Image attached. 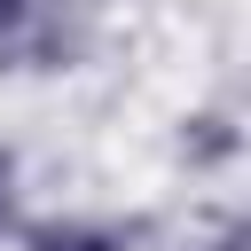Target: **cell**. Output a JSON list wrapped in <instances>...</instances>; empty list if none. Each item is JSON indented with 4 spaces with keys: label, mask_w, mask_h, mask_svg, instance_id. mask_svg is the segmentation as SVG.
Listing matches in <instances>:
<instances>
[{
    "label": "cell",
    "mask_w": 251,
    "mask_h": 251,
    "mask_svg": "<svg viewBox=\"0 0 251 251\" xmlns=\"http://www.w3.org/2000/svg\"><path fill=\"white\" fill-rule=\"evenodd\" d=\"M0 63L8 71H71V31L55 0H0Z\"/></svg>",
    "instance_id": "6da1fadb"
},
{
    "label": "cell",
    "mask_w": 251,
    "mask_h": 251,
    "mask_svg": "<svg viewBox=\"0 0 251 251\" xmlns=\"http://www.w3.org/2000/svg\"><path fill=\"white\" fill-rule=\"evenodd\" d=\"M180 251H251V235H243V220H235V212H212Z\"/></svg>",
    "instance_id": "3957f363"
},
{
    "label": "cell",
    "mask_w": 251,
    "mask_h": 251,
    "mask_svg": "<svg viewBox=\"0 0 251 251\" xmlns=\"http://www.w3.org/2000/svg\"><path fill=\"white\" fill-rule=\"evenodd\" d=\"M24 251H133L126 220H94V212H55L24 227Z\"/></svg>",
    "instance_id": "7a4b0ae2"
},
{
    "label": "cell",
    "mask_w": 251,
    "mask_h": 251,
    "mask_svg": "<svg viewBox=\"0 0 251 251\" xmlns=\"http://www.w3.org/2000/svg\"><path fill=\"white\" fill-rule=\"evenodd\" d=\"M16 188H24V173H16V157L0 149V235L16 227Z\"/></svg>",
    "instance_id": "277c9868"
}]
</instances>
